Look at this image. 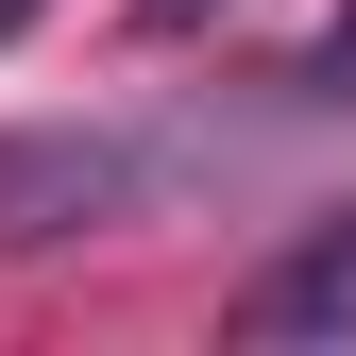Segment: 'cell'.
Returning a JSON list of instances; mask_svg holds the SVG:
<instances>
[{
  "label": "cell",
  "instance_id": "cell-2",
  "mask_svg": "<svg viewBox=\"0 0 356 356\" xmlns=\"http://www.w3.org/2000/svg\"><path fill=\"white\" fill-rule=\"evenodd\" d=\"M323 323H356V204H339V220H305L272 272L238 289V339H323Z\"/></svg>",
  "mask_w": 356,
  "mask_h": 356
},
{
  "label": "cell",
  "instance_id": "cell-1",
  "mask_svg": "<svg viewBox=\"0 0 356 356\" xmlns=\"http://www.w3.org/2000/svg\"><path fill=\"white\" fill-rule=\"evenodd\" d=\"M136 204H153V136H85V119L0 136V254L102 238V220H136Z\"/></svg>",
  "mask_w": 356,
  "mask_h": 356
},
{
  "label": "cell",
  "instance_id": "cell-3",
  "mask_svg": "<svg viewBox=\"0 0 356 356\" xmlns=\"http://www.w3.org/2000/svg\"><path fill=\"white\" fill-rule=\"evenodd\" d=\"M136 17H153V34H204V0H136Z\"/></svg>",
  "mask_w": 356,
  "mask_h": 356
},
{
  "label": "cell",
  "instance_id": "cell-4",
  "mask_svg": "<svg viewBox=\"0 0 356 356\" xmlns=\"http://www.w3.org/2000/svg\"><path fill=\"white\" fill-rule=\"evenodd\" d=\"M323 85H356V34H339V51H323Z\"/></svg>",
  "mask_w": 356,
  "mask_h": 356
}]
</instances>
